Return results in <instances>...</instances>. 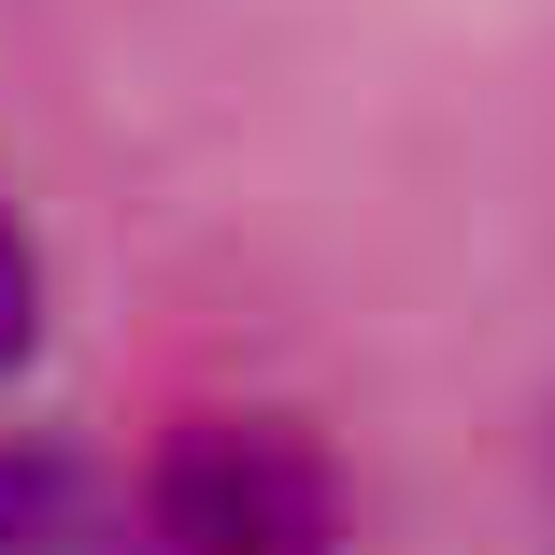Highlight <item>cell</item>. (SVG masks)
Returning <instances> with one entry per match:
<instances>
[{"label":"cell","instance_id":"1","mask_svg":"<svg viewBox=\"0 0 555 555\" xmlns=\"http://www.w3.org/2000/svg\"><path fill=\"white\" fill-rule=\"evenodd\" d=\"M143 527L171 555H343V499H327L313 441L285 427H185L157 456Z\"/></svg>","mask_w":555,"mask_h":555},{"label":"cell","instance_id":"2","mask_svg":"<svg viewBox=\"0 0 555 555\" xmlns=\"http://www.w3.org/2000/svg\"><path fill=\"white\" fill-rule=\"evenodd\" d=\"M0 555H129V499H100L72 456H0Z\"/></svg>","mask_w":555,"mask_h":555},{"label":"cell","instance_id":"3","mask_svg":"<svg viewBox=\"0 0 555 555\" xmlns=\"http://www.w3.org/2000/svg\"><path fill=\"white\" fill-rule=\"evenodd\" d=\"M29 327H43V257L15 229V199H0V357H29Z\"/></svg>","mask_w":555,"mask_h":555},{"label":"cell","instance_id":"4","mask_svg":"<svg viewBox=\"0 0 555 555\" xmlns=\"http://www.w3.org/2000/svg\"><path fill=\"white\" fill-rule=\"evenodd\" d=\"M541 527H555V427H541Z\"/></svg>","mask_w":555,"mask_h":555}]
</instances>
